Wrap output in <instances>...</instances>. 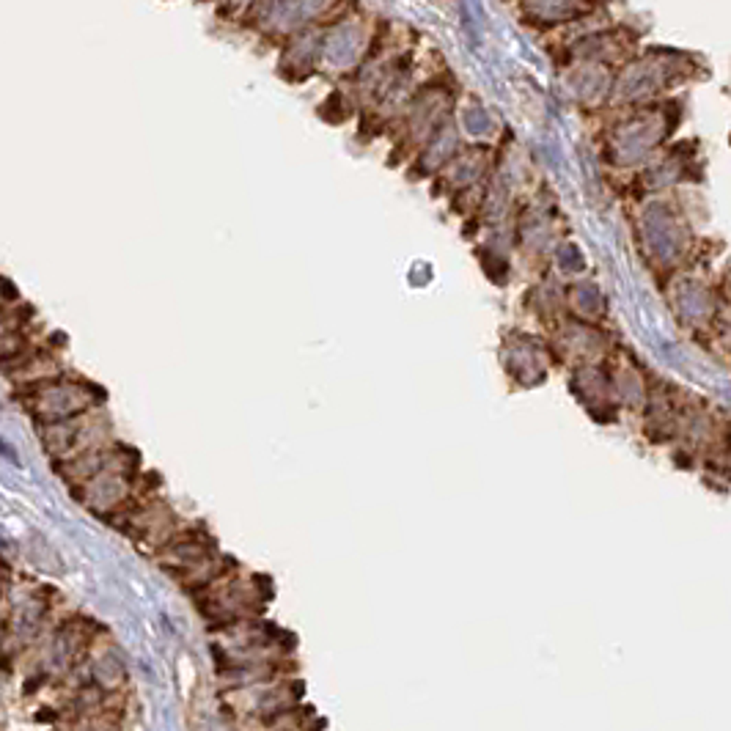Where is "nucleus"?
Segmentation results:
<instances>
[{"label":"nucleus","mask_w":731,"mask_h":731,"mask_svg":"<svg viewBox=\"0 0 731 731\" xmlns=\"http://www.w3.org/2000/svg\"><path fill=\"white\" fill-rule=\"evenodd\" d=\"M0 291H3L6 300H17V297H20V291L14 289V284H11L8 278H0Z\"/></svg>","instance_id":"1"}]
</instances>
